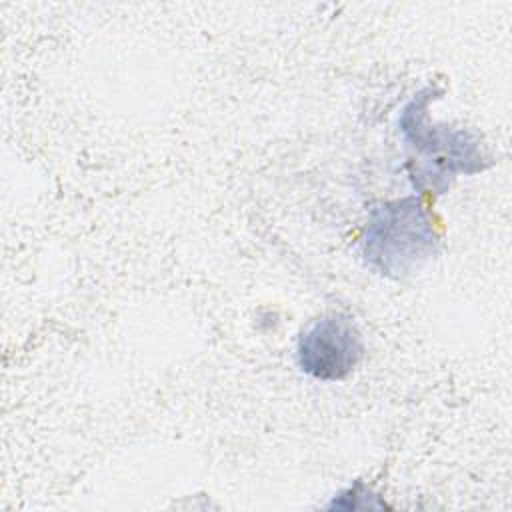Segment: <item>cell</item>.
I'll return each instance as SVG.
<instances>
[{"mask_svg":"<svg viewBox=\"0 0 512 512\" xmlns=\"http://www.w3.org/2000/svg\"><path fill=\"white\" fill-rule=\"evenodd\" d=\"M366 352L356 322L340 312L310 322L296 342V364L314 380L336 382L348 378Z\"/></svg>","mask_w":512,"mask_h":512,"instance_id":"cell-3","label":"cell"},{"mask_svg":"<svg viewBox=\"0 0 512 512\" xmlns=\"http://www.w3.org/2000/svg\"><path fill=\"white\" fill-rule=\"evenodd\" d=\"M328 508L330 510H334V508H338V510H380V508H386V504L368 486H364L362 482H354L350 488H346L338 496H334L332 502L328 504Z\"/></svg>","mask_w":512,"mask_h":512,"instance_id":"cell-4","label":"cell"},{"mask_svg":"<svg viewBox=\"0 0 512 512\" xmlns=\"http://www.w3.org/2000/svg\"><path fill=\"white\" fill-rule=\"evenodd\" d=\"M438 248L440 236L420 194L374 204L360 236L366 266L392 280L416 272L438 254Z\"/></svg>","mask_w":512,"mask_h":512,"instance_id":"cell-2","label":"cell"},{"mask_svg":"<svg viewBox=\"0 0 512 512\" xmlns=\"http://www.w3.org/2000/svg\"><path fill=\"white\" fill-rule=\"evenodd\" d=\"M440 94L442 90L434 86L420 88L398 116L400 136L414 152L410 178L420 196H440L450 190L458 174H478L494 164L474 132L430 120V102Z\"/></svg>","mask_w":512,"mask_h":512,"instance_id":"cell-1","label":"cell"}]
</instances>
